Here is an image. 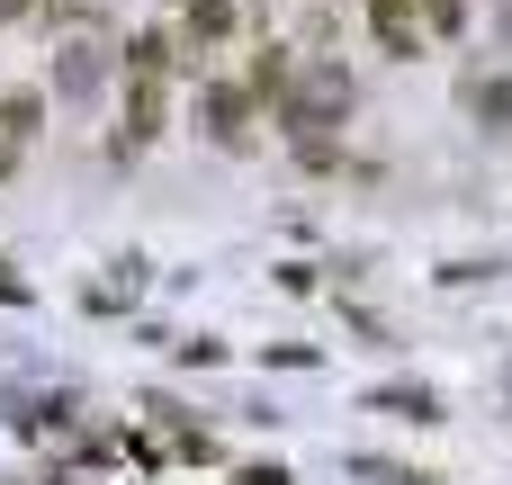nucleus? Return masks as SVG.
I'll list each match as a JSON object with an SVG mask.
<instances>
[{
    "label": "nucleus",
    "instance_id": "0eeeda50",
    "mask_svg": "<svg viewBox=\"0 0 512 485\" xmlns=\"http://www.w3.org/2000/svg\"><path fill=\"white\" fill-rule=\"evenodd\" d=\"M423 9H432V27H459V18H468L459 0H423Z\"/></svg>",
    "mask_w": 512,
    "mask_h": 485
},
{
    "label": "nucleus",
    "instance_id": "f257e3e1",
    "mask_svg": "<svg viewBox=\"0 0 512 485\" xmlns=\"http://www.w3.org/2000/svg\"><path fill=\"white\" fill-rule=\"evenodd\" d=\"M243 117H252V99H243V90H207V126H216L225 144H243Z\"/></svg>",
    "mask_w": 512,
    "mask_h": 485
},
{
    "label": "nucleus",
    "instance_id": "39448f33",
    "mask_svg": "<svg viewBox=\"0 0 512 485\" xmlns=\"http://www.w3.org/2000/svg\"><path fill=\"white\" fill-rule=\"evenodd\" d=\"M189 27H198V36H225V27H234V9H225V0H198V9H189Z\"/></svg>",
    "mask_w": 512,
    "mask_h": 485
},
{
    "label": "nucleus",
    "instance_id": "6e6552de",
    "mask_svg": "<svg viewBox=\"0 0 512 485\" xmlns=\"http://www.w3.org/2000/svg\"><path fill=\"white\" fill-rule=\"evenodd\" d=\"M18 9H27V0H0V27H9V18H18Z\"/></svg>",
    "mask_w": 512,
    "mask_h": 485
},
{
    "label": "nucleus",
    "instance_id": "f03ea898",
    "mask_svg": "<svg viewBox=\"0 0 512 485\" xmlns=\"http://www.w3.org/2000/svg\"><path fill=\"white\" fill-rule=\"evenodd\" d=\"M369 18H378V36H387L396 54H414V18H405V0H369Z\"/></svg>",
    "mask_w": 512,
    "mask_h": 485
},
{
    "label": "nucleus",
    "instance_id": "423d86ee",
    "mask_svg": "<svg viewBox=\"0 0 512 485\" xmlns=\"http://www.w3.org/2000/svg\"><path fill=\"white\" fill-rule=\"evenodd\" d=\"M0 126H9V135H36V99H27V90H18V99H0Z\"/></svg>",
    "mask_w": 512,
    "mask_h": 485
},
{
    "label": "nucleus",
    "instance_id": "7ed1b4c3",
    "mask_svg": "<svg viewBox=\"0 0 512 485\" xmlns=\"http://www.w3.org/2000/svg\"><path fill=\"white\" fill-rule=\"evenodd\" d=\"M63 90H99V45H72L63 54Z\"/></svg>",
    "mask_w": 512,
    "mask_h": 485
},
{
    "label": "nucleus",
    "instance_id": "20e7f679",
    "mask_svg": "<svg viewBox=\"0 0 512 485\" xmlns=\"http://www.w3.org/2000/svg\"><path fill=\"white\" fill-rule=\"evenodd\" d=\"M477 108H486L495 126H512V81H477Z\"/></svg>",
    "mask_w": 512,
    "mask_h": 485
}]
</instances>
